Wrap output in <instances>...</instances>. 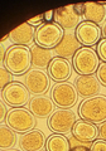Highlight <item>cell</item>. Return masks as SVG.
<instances>
[{"instance_id":"1","label":"cell","mask_w":106,"mask_h":151,"mask_svg":"<svg viewBox=\"0 0 106 151\" xmlns=\"http://www.w3.org/2000/svg\"><path fill=\"white\" fill-rule=\"evenodd\" d=\"M1 63L12 74H25L29 72L32 67L30 49L23 45H13L7 50Z\"/></svg>"},{"instance_id":"2","label":"cell","mask_w":106,"mask_h":151,"mask_svg":"<svg viewBox=\"0 0 106 151\" xmlns=\"http://www.w3.org/2000/svg\"><path fill=\"white\" fill-rule=\"evenodd\" d=\"M81 120L101 125L106 122V96L97 94L91 98H85L78 107Z\"/></svg>"},{"instance_id":"3","label":"cell","mask_w":106,"mask_h":151,"mask_svg":"<svg viewBox=\"0 0 106 151\" xmlns=\"http://www.w3.org/2000/svg\"><path fill=\"white\" fill-rule=\"evenodd\" d=\"M96 49L90 47H81L72 58V67L80 76H92L97 72L100 65Z\"/></svg>"},{"instance_id":"4","label":"cell","mask_w":106,"mask_h":151,"mask_svg":"<svg viewBox=\"0 0 106 151\" xmlns=\"http://www.w3.org/2000/svg\"><path fill=\"white\" fill-rule=\"evenodd\" d=\"M5 121L8 127L19 134H25L34 130L37 125V117L30 112V110H27L24 107L12 108L10 111H8Z\"/></svg>"},{"instance_id":"5","label":"cell","mask_w":106,"mask_h":151,"mask_svg":"<svg viewBox=\"0 0 106 151\" xmlns=\"http://www.w3.org/2000/svg\"><path fill=\"white\" fill-rule=\"evenodd\" d=\"M63 35L65 30L57 23H44V24L37 28L34 42L37 45L42 47V48L52 49L60 44Z\"/></svg>"},{"instance_id":"6","label":"cell","mask_w":106,"mask_h":151,"mask_svg":"<svg viewBox=\"0 0 106 151\" xmlns=\"http://www.w3.org/2000/svg\"><path fill=\"white\" fill-rule=\"evenodd\" d=\"M52 101L58 108H68L73 107L78 98V93L75 84L70 82H60L52 87Z\"/></svg>"},{"instance_id":"7","label":"cell","mask_w":106,"mask_h":151,"mask_svg":"<svg viewBox=\"0 0 106 151\" xmlns=\"http://www.w3.org/2000/svg\"><path fill=\"white\" fill-rule=\"evenodd\" d=\"M1 98L8 106L13 108L24 107L30 102V92L20 82H12L1 89Z\"/></svg>"},{"instance_id":"8","label":"cell","mask_w":106,"mask_h":151,"mask_svg":"<svg viewBox=\"0 0 106 151\" xmlns=\"http://www.w3.org/2000/svg\"><path fill=\"white\" fill-rule=\"evenodd\" d=\"M77 121L76 113L71 111V108H58L51 115L48 120V126L54 134L66 135L68 132H72V129Z\"/></svg>"},{"instance_id":"9","label":"cell","mask_w":106,"mask_h":151,"mask_svg":"<svg viewBox=\"0 0 106 151\" xmlns=\"http://www.w3.org/2000/svg\"><path fill=\"white\" fill-rule=\"evenodd\" d=\"M24 86L34 96H43L51 87V77L44 70L30 69L24 74Z\"/></svg>"},{"instance_id":"10","label":"cell","mask_w":106,"mask_h":151,"mask_svg":"<svg viewBox=\"0 0 106 151\" xmlns=\"http://www.w3.org/2000/svg\"><path fill=\"white\" fill-rule=\"evenodd\" d=\"M75 35L77 40L80 42L81 45L83 47H92L96 45L101 40V35H102V29L94 24V23L82 22L81 24L76 28Z\"/></svg>"},{"instance_id":"11","label":"cell","mask_w":106,"mask_h":151,"mask_svg":"<svg viewBox=\"0 0 106 151\" xmlns=\"http://www.w3.org/2000/svg\"><path fill=\"white\" fill-rule=\"evenodd\" d=\"M53 22L57 23L63 30H72L81 24V17L75 12L73 5H67L56 9Z\"/></svg>"},{"instance_id":"12","label":"cell","mask_w":106,"mask_h":151,"mask_svg":"<svg viewBox=\"0 0 106 151\" xmlns=\"http://www.w3.org/2000/svg\"><path fill=\"white\" fill-rule=\"evenodd\" d=\"M72 64L68 59L61 58V57H54L48 67V76L51 79L56 81V83L67 82L72 76Z\"/></svg>"},{"instance_id":"13","label":"cell","mask_w":106,"mask_h":151,"mask_svg":"<svg viewBox=\"0 0 106 151\" xmlns=\"http://www.w3.org/2000/svg\"><path fill=\"white\" fill-rule=\"evenodd\" d=\"M75 87L78 96L83 98H91L97 96L101 91V83L96 76H80L75 81Z\"/></svg>"},{"instance_id":"14","label":"cell","mask_w":106,"mask_h":151,"mask_svg":"<svg viewBox=\"0 0 106 151\" xmlns=\"http://www.w3.org/2000/svg\"><path fill=\"white\" fill-rule=\"evenodd\" d=\"M72 136L80 141L94 142L95 140H97L99 127L97 125H94L85 120H78L76 121L73 129H72Z\"/></svg>"},{"instance_id":"15","label":"cell","mask_w":106,"mask_h":151,"mask_svg":"<svg viewBox=\"0 0 106 151\" xmlns=\"http://www.w3.org/2000/svg\"><path fill=\"white\" fill-rule=\"evenodd\" d=\"M36 28L29 25L28 23H23L19 27L14 28L9 34V38L13 42L14 45H23L28 47L34 42L36 38Z\"/></svg>"},{"instance_id":"16","label":"cell","mask_w":106,"mask_h":151,"mask_svg":"<svg viewBox=\"0 0 106 151\" xmlns=\"http://www.w3.org/2000/svg\"><path fill=\"white\" fill-rule=\"evenodd\" d=\"M46 136L39 130L25 132L19 139V145L23 151H41L46 146Z\"/></svg>"},{"instance_id":"17","label":"cell","mask_w":106,"mask_h":151,"mask_svg":"<svg viewBox=\"0 0 106 151\" xmlns=\"http://www.w3.org/2000/svg\"><path fill=\"white\" fill-rule=\"evenodd\" d=\"M81 48L80 42L77 40L76 35L73 33L67 32L65 33L62 40L60 42V44L54 48L56 55L61 57V58L68 59V58H73V55L76 54V52Z\"/></svg>"},{"instance_id":"18","label":"cell","mask_w":106,"mask_h":151,"mask_svg":"<svg viewBox=\"0 0 106 151\" xmlns=\"http://www.w3.org/2000/svg\"><path fill=\"white\" fill-rule=\"evenodd\" d=\"M29 110L38 119L51 117L54 112V102L47 96H36L29 102Z\"/></svg>"},{"instance_id":"19","label":"cell","mask_w":106,"mask_h":151,"mask_svg":"<svg viewBox=\"0 0 106 151\" xmlns=\"http://www.w3.org/2000/svg\"><path fill=\"white\" fill-rule=\"evenodd\" d=\"M83 18L86 22L100 25L106 20V3H83Z\"/></svg>"},{"instance_id":"20","label":"cell","mask_w":106,"mask_h":151,"mask_svg":"<svg viewBox=\"0 0 106 151\" xmlns=\"http://www.w3.org/2000/svg\"><path fill=\"white\" fill-rule=\"evenodd\" d=\"M32 54V67L34 69H48L49 64L52 62V50L47 48H42V47L34 44L30 48Z\"/></svg>"},{"instance_id":"21","label":"cell","mask_w":106,"mask_h":151,"mask_svg":"<svg viewBox=\"0 0 106 151\" xmlns=\"http://www.w3.org/2000/svg\"><path fill=\"white\" fill-rule=\"evenodd\" d=\"M46 151H71L70 140L65 135L53 134L46 141Z\"/></svg>"},{"instance_id":"22","label":"cell","mask_w":106,"mask_h":151,"mask_svg":"<svg viewBox=\"0 0 106 151\" xmlns=\"http://www.w3.org/2000/svg\"><path fill=\"white\" fill-rule=\"evenodd\" d=\"M17 144V134L10 127L1 125L0 127V147L1 150H9Z\"/></svg>"},{"instance_id":"23","label":"cell","mask_w":106,"mask_h":151,"mask_svg":"<svg viewBox=\"0 0 106 151\" xmlns=\"http://www.w3.org/2000/svg\"><path fill=\"white\" fill-rule=\"evenodd\" d=\"M70 145H71V151H90L91 149V142H85V141H80L76 137H70Z\"/></svg>"},{"instance_id":"24","label":"cell","mask_w":106,"mask_h":151,"mask_svg":"<svg viewBox=\"0 0 106 151\" xmlns=\"http://www.w3.org/2000/svg\"><path fill=\"white\" fill-rule=\"evenodd\" d=\"M12 82H13V74L1 64V68H0V88L4 89Z\"/></svg>"},{"instance_id":"25","label":"cell","mask_w":106,"mask_h":151,"mask_svg":"<svg viewBox=\"0 0 106 151\" xmlns=\"http://www.w3.org/2000/svg\"><path fill=\"white\" fill-rule=\"evenodd\" d=\"M96 53L99 55V59L106 63V38L101 39L97 43V48H96Z\"/></svg>"},{"instance_id":"26","label":"cell","mask_w":106,"mask_h":151,"mask_svg":"<svg viewBox=\"0 0 106 151\" xmlns=\"http://www.w3.org/2000/svg\"><path fill=\"white\" fill-rule=\"evenodd\" d=\"M97 79H99V82L102 84V86H105L106 87V63H101L100 65H99V68H97Z\"/></svg>"},{"instance_id":"27","label":"cell","mask_w":106,"mask_h":151,"mask_svg":"<svg viewBox=\"0 0 106 151\" xmlns=\"http://www.w3.org/2000/svg\"><path fill=\"white\" fill-rule=\"evenodd\" d=\"M90 151H106V141L97 139L94 142H91V149Z\"/></svg>"},{"instance_id":"28","label":"cell","mask_w":106,"mask_h":151,"mask_svg":"<svg viewBox=\"0 0 106 151\" xmlns=\"http://www.w3.org/2000/svg\"><path fill=\"white\" fill-rule=\"evenodd\" d=\"M29 25H32V27H41L42 24H44L46 23V20H44V14H41V15H38V17H34V18H32V19H29V20L27 22Z\"/></svg>"},{"instance_id":"29","label":"cell","mask_w":106,"mask_h":151,"mask_svg":"<svg viewBox=\"0 0 106 151\" xmlns=\"http://www.w3.org/2000/svg\"><path fill=\"white\" fill-rule=\"evenodd\" d=\"M7 103L1 101V103H0V122H4L7 120V116H8V113H7Z\"/></svg>"},{"instance_id":"30","label":"cell","mask_w":106,"mask_h":151,"mask_svg":"<svg viewBox=\"0 0 106 151\" xmlns=\"http://www.w3.org/2000/svg\"><path fill=\"white\" fill-rule=\"evenodd\" d=\"M99 137L101 140H105L106 141V122L101 124L99 127Z\"/></svg>"},{"instance_id":"31","label":"cell","mask_w":106,"mask_h":151,"mask_svg":"<svg viewBox=\"0 0 106 151\" xmlns=\"http://www.w3.org/2000/svg\"><path fill=\"white\" fill-rule=\"evenodd\" d=\"M53 19H54V10H48L47 13H44V20H46V23H52Z\"/></svg>"},{"instance_id":"32","label":"cell","mask_w":106,"mask_h":151,"mask_svg":"<svg viewBox=\"0 0 106 151\" xmlns=\"http://www.w3.org/2000/svg\"><path fill=\"white\" fill-rule=\"evenodd\" d=\"M73 8H75V12L80 17H83V4H75Z\"/></svg>"},{"instance_id":"33","label":"cell","mask_w":106,"mask_h":151,"mask_svg":"<svg viewBox=\"0 0 106 151\" xmlns=\"http://www.w3.org/2000/svg\"><path fill=\"white\" fill-rule=\"evenodd\" d=\"M102 35L106 38V23H105V25H104V28H102Z\"/></svg>"},{"instance_id":"34","label":"cell","mask_w":106,"mask_h":151,"mask_svg":"<svg viewBox=\"0 0 106 151\" xmlns=\"http://www.w3.org/2000/svg\"><path fill=\"white\" fill-rule=\"evenodd\" d=\"M1 151H18V150H10L9 149V150H1Z\"/></svg>"},{"instance_id":"35","label":"cell","mask_w":106,"mask_h":151,"mask_svg":"<svg viewBox=\"0 0 106 151\" xmlns=\"http://www.w3.org/2000/svg\"><path fill=\"white\" fill-rule=\"evenodd\" d=\"M41 151H42V150H41Z\"/></svg>"}]
</instances>
